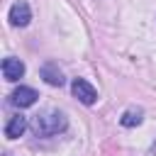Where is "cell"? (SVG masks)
<instances>
[{
	"label": "cell",
	"mask_w": 156,
	"mask_h": 156,
	"mask_svg": "<svg viewBox=\"0 0 156 156\" xmlns=\"http://www.w3.org/2000/svg\"><path fill=\"white\" fill-rule=\"evenodd\" d=\"M141 119H144V110L141 107H129V110L122 112L119 124L122 127H136V124H141Z\"/></svg>",
	"instance_id": "8"
},
{
	"label": "cell",
	"mask_w": 156,
	"mask_h": 156,
	"mask_svg": "<svg viewBox=\"0 0 156 156\" xmlns=\"http://www.w3.org/2000/svg\"><path fill=\"white\" fill-rule=\"evenodd\" d=\"M7 20H10L12 27H27L29 20H32V10H29V5H27L24 0H17V2L10 7Z\"/></svg>",
	"instance_id": "3"
},
{
	"label": "cell",
	"mask_w": 156,
	"mask_h": 156,
	"mask_svg": "<svg viewBox=\"0 0 156 156\" xmlns=\"http://www.w3.org/2000/svg\"><path fill=\"white\" fill-rule=\"evenodd\" d=\"M2 76H5V80H10V83L20 80V78L24 76V63H22L20 58H15V56H7V58L2 61Z\"/></svg>",
	"instance_id": "5"
},
{
	"label": "cell",
	"mask_w": 156,
	"mask_h": 156,
	"mask_svg": "<svg viewBox=\"0 0 156 156\" xmlns=\"http://www.w3.org/2000/svg\"><path fill=\"white\" fill-rule=\"evenodd\" d=\"M29 127H32V132H34L37 136H54V134L66 132L68 119H66V115H63L61 110H46V112L37 115Z\"/></svg>",
	"instance_id": "1"
},
{
	"label": "cell",
	"mask_w": 156,
	"mask_h": 156,
	"mask_svg": "<svg viewBox=\"0 0 156 156\" xmlns=\"http://www.w3.org/2000/svg\"><path fill=\"white\" fill-rule=\"evenodd\" d=\"M37 90L34 88H27V85H20L12 95H10V100H12V105H17V107H32L34 102H37Z\"/></svg>",
	"instance_id": "6"
},
{
	"label": "cell",
	"mask_w": 156,
	"mask_h": 156,
	"mask_svg": "<svg viewBox=\"0 0 156 156\" xmlns=\"http://www.w3.org/2000/svg\"><path fill=\"white\" fill-rule=\"evenodd\" d=\"M27 127H29L27 117H24V115H15V117H10V122L5 124V136H7V139H17V136L24 134Z\"/></svg>",
	"instance_id": "7"
},
{
	"label": "cell",
	"mask_w": 156,
	"mask_h": 156,
	"mask_svg": "<svg viewBox=\"0 0 156 156\" xmlns=\"http://www.w3.org/2000/svg\"><path fill=\"white\" fill-rule=\"evenodd\" d=\"M71 90H73V95H76L83 105H93V102L98 100V90H95V88H93L85 78H73Z\"/></svg>",
	"instance_id": "2"
},
{
	"label": "cell",
	"mask_w": 156,
	"mask_h": 156,
	"mask_svg": "<svg viewBox=\"0 0 156 156\" xmlns=\"http://www.w3.org/2000/svg\"><path fill=\"white\" fill-rule=\"evenodd\" d=\"M39 76H41L49 85H54V88H61V85L66 83V78H63V73H61L58 63H54V61H46V63L39 68Z\"/></svg>",
	"instance_id": "4"
}]
</instances>
